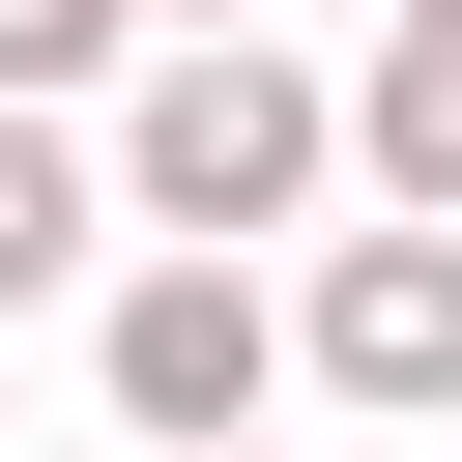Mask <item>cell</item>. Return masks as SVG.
<instances>
[{
  "label": "cell",
  "instance_id": "obj_2",
  "mask_svg": "<svg viewBox=\"0 0 462 462\" xmlns=\"http://www.w3.org/2000/svg\"><path fill=\"white\" fill-rule=\"evenodd\" d=\"M87 375H116V433H260V404H289V289H260L231 231H144V260L87 289Z\"/></svg>",
  "mask_w": 462,
  "mask_h": 462
},
{
  "label": "cell",
  "instance_id": "obj_1",
  "mask_svg": "<svg viewBox=\"0 0 462 462\" xmlns=\"http://www.w3.org/2000/svg\"><path fill=\"white\" fill-rule=\"evenodd\" d=\"M116 202L144 231H318L346 202V87L289 29H144L116 58Z\"/></svg>",
  "mask_w": 462,
  "mask_h": 462
},
{
  "label": "cell",
  "instance_id": "obj_7",
  "mask_svg": "<svg viewBox=\"0 0 462 462\" xmlns=\"http://www.w3.org/2000/svg\"><path fill=\"white\" fill-rule=\"evenodd\" d=\"M144 462H260V433H144Z\"/></svg>",
  "mask_w": 462,
  "mask_h": 462
},
{
  "label": "cell",
  "instance_id": "obj_8",
  "mask_svg": "<svg viewBox=\"0 0 462 462\" xmlns=\"http://www.w3.org/2000/svg\"><path fill=\"white\" fill-rule=\"evenodd\" d=\"M144 29H260V0H144Z\"/></svg>",
  "mask_w": 462,
  "mask_h": 462
},
{
  "label": "cell",
  "instance_id": "obj_3",
  "mask_svg": "<svg viewBox=\"0 0 462 462\" xmlns=\"http://www.w3.org/2000/svg\"><path fill=\"white\" fill-rule=\"evenodd\" d=\"M289 375H318V404H375V433H462V231H433V202H375V231L289 289Z\"/></svg>",
  "mask_w": 462,
  "mask_h": 462
},
{
  "label": "cell",
  "instance_id": "obj_4",
  "mask_svg": "<svg viewBox=\"0 0 462 462\" xmlns=\"http://www.w3.org/2000/svg\"><path fill=\"white\" fill-rule=\"evenodd\" d=\"M144 202H116V116H58V87H0V318H58L87 260H116Z\"/></svg>",
  "mask_w": 462,
  "mask_h": 462
},
{
  "label": "cell",
  "instance_id": "obj_9",
  "mask_svg": "<svg viewBox=\"0 0 462 462\" xmlns=\"http://www.w3.org/2000/svg\"><path fill=\"white\" fill-rule=\"evenodd\" d=\"M404 462H462V433H404Z\"/></svg>",
  "mask_w": 462,
  "mask_h": 462
},
{
  "label": "cell",
  "instance_id": "obj_6",
  "mask_svg": "<svg viewBox=\"0 0 462 462\" xmlns=\"http://www.w3.org/2000/svg\"><path fill=\"white\" fill-rule=\"evenodd\" d=\"M116 58H144V0H0V87H58V116H87Z\"/></svg>",
  "mask_w": 462,
  "mask_h": 462
},
{
  "label": "cell",
  "instance_id": "obj_5",
  "mask_svg": "<svg viewBox=\"0 0 462 462\" xmlns=\"http://www.w3.org/2000/svg\"><path fill=\"white\" fill-rule=\"evenodd\" d=\"M346 173H375V202H433V231H462V0H404V29H375V58H346Z\"/></svg>",
  "mask_w": 462,
  "mask_h": 462
}]
</instances>
